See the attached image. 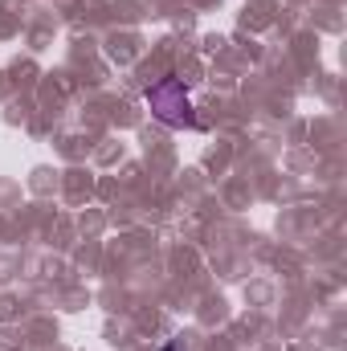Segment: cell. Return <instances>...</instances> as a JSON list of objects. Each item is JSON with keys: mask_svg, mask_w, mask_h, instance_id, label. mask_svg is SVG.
<instances>
[{"mask_svg": "<svg viewBox=\"0 0 347 351\" xmlns=\"http://www.w3.org/2000/svg\"><path fill=\"white\" fill-rule=\"evenodd\" d=\"M164 351H180V348H164Z\"/></svg>", "mask_w": 347, "mask_h": 351, "instance_id": "obj_2", "label": "cell"}, {"mask_svg": "<svg viewBox=\"0 0 347 351\" xmlns=\"http://www.w3.org/2000/svg\"><path fill=\"white\" fill-rule=\"evenodd\" d=\"M147 106H152V114L164 123V127H176V131H192L196 127V110H192V98H188V86H184V78H160L156 86H147Z\"/></svg>", "mask_w": 347, "mask_h": 351, "instance_id": "obj_1", "label": "cell"}]
</instances>
